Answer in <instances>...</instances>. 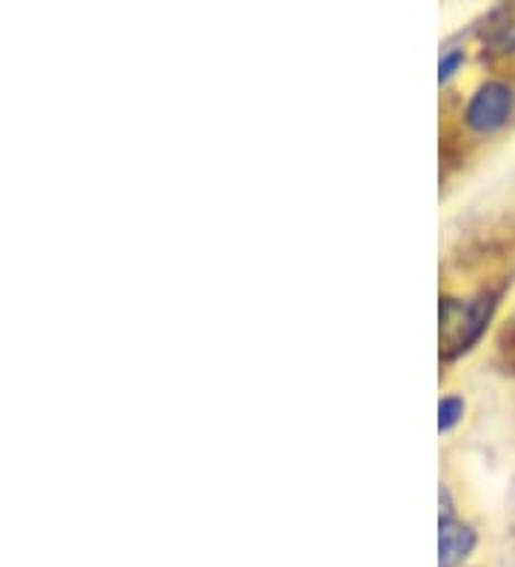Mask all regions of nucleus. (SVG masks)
Returning a JSON list of instances; mask_svg holds the SVG:
<instances>
[{"label": "nucleus", "mask_w": 515, "mask_h": 567, "mask_svg": "<svg viewBox=\"0 0 515 567\" xmlns=\"http://www.w3.org/2000/svg\"><path fill=\"white\" fill-rule=\"evenodd\" d=\"M461 415H464V399H459V395H444L439 404V430L441 433H450V430L461 422Z\"/></svg>", "instance_id": "obj_5"}, {"label": "nucleus", "mask_w": 515, "mask_h": 567, "mask_svg": "<svg viewBox=\"0 0 515 567\" xmlns=\"http://www.w3.org/2000/svg\"><path fill=\"white\" fill-rule=\"evenodd\" d=\"M487 47L493 52H513L515 49V9H498L490 18V29L484 35Z\"/></svg>", "instance_id": "obj_4"}, {"label": "nucleus", "mask_w": 515, "mask_h": 567, "mask_svg": "<svg viewBox=\"0 0 515 567\" xmlns=\"http://www.w3.org/2000/svg\"><path fill=\"white\" fill-rule=\"evenodd\" d=\"M461 66H464V52H461V49H450L439 63V81L446 83L455 72L461 70Z\"/></svg>", "instance_id": "obj_6"}, {"label": "nucleus", "mask_w": 515, "mask_h": 567, "mask_svg": "<svg viewBox=\"0 0 515 567\" xmlns=\"http://www.w3.org/2000/svg\"><path fill=\"white\" fill-rule=\"evenodd\" d=\"M513 90L502 81H487L484 86L475 90V95L470 97L467 112H464V121L473 132H495L502 130L504 124L513 115Z\"/></svg>", "instance_id": "obj_2"}, {"label": "nucleus", "mask_w": 515, "mask_h": 567, "mask_svg": "<svg viewBox=\"0 0 515 567\" xmlns=\"http://www.w3.org/2000/svg\"><path fill=\"white\" fill-rule=\"evenodd\" d=\"M475 547V530L467 525L450 519H441L439 530V561L441 567H459L461 561L473 554Z\"/></svg>", "instance_id": "obj_3"}, {"label": "nucleus", "mask_w": 515, "mask_h": 567, "mask_svg": "<svg viewBox=\"0 0 515 567\" xmlns=\"http://www.w3.org/2000/svg\"><path fill=\"white\" fill-rule=\"evenodd\" d=\"M493 296L475 298V301H455L446 298L441 301V339L455 353H464L478 341V336L487 327L490 316H493Z\"/></svg>", "instance_id": "obj_1"}]
</instances>
